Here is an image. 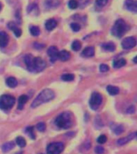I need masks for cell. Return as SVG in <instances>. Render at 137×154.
I'll return each instance as SVG.
<instances>
[{
	"label": "cell",
	"mask_w": 137,
	"mask_h": 154,
	"mask_svg": "<svg viewBox=\"0 0 137 154\" xmlns=\"http://www.w3.org/2000/svg\"><path fill=\"white\" fill-rule=\"evenodd\" d=\"M134 62H135V63H136V57H135V58H134Z\"/></svg>",
	"instance_id": "f35d334b"
},
{
	"label": "cell",
	"mask_w": 137,
	"mask_h": 154,
	"mask_svg": "<svg viewBox=\"0 0 137 154\" xmlns=\"http://www.w3.org/2000/svg\"><path fill=\"white\" fill-rule=\"evenodd\" d=\"M62 79L64 81H72L74 79V75L72 74H65L62 75Z\"/></svg>",
	"instance_id": "f546056e"
},
{
	"label": "cell",
	"mask_w": 137,
	"mask_h": 154,
	"mask_svg": "<svg viewBox=\"0 0 137 154\" xmlns=\"http://www.w3.org/2000/svg\"><path fill=\"white\" fill-rule=\"evenodd\" d=\"M28 71L31 72H40L46 67L45 61L40 57H34L31 54L26 55L24 58Z\"/></svg>",
	"instance_id": "6da1fadb"
},
{
	"label": "cell",
	"mask_w": 137,
	"mask_h": 154,
	"mask_svg": "<svg viewBox=\"0 0 137 154\" xmlns=\"http://www.w3.org/2000/svg\"><path fill=\"white\" fill-rule=\"evenodd\" d=\"M108 2V0H96V5L98 7H103Z\"/></svg>",
	"instance_id": "4dcf8cb0"
},
{
	"label": "cell",
	"mask_w": 137,
	"mask_h": 154,
	"mask_svg": "<svg viewBox=\"0 0 137 154\" xmlns=\"http://www.w3.org/2000/svg\"><path fill=\"white\" fill-rule=\"evenodd\" d=\"M14 145H15V144H14V142L13 141H10V142H7V143H5L2 146V150L3 152H9L10 150H11V149H13L14 148Z\"/></svg>",
	"instance_id": "44dd1931"
},
{
	"label": "cell",
	"mask_w": 137,
	"mask_h": 154,
	"mask_svg": "<svg viewBox=\"0 0 137 154\" xmlns=\"http://www.w3.org/2000/svg\"><path fill=\"white\" fill-rule=\"evenodd\" d=\"M64 149V144L62 142L51 143L47 148V154H60Z\"/></svg>",
	"instance_id": "8992f818"
},
{
	"label": "cell",
	"mask_w": 137,
	"mask_h": 154,
	"mask_svg": "<svg viewBox=\"0 0 137 154\" xmlns=\"http://www.w3.org/2000/svg\"><path fill=\"white\" fill-rule=\"evenodd\" d=\"M30 32L33 36H38L40 34V29L36 26H31L30 27Z\"/></svg>",
	"instance_id": "cb8c5ba5"
},
{
	"label": "cell",
	"mask_w": 137,
	"mask_h": 154,
	"mask_svg": "<svg viewBox=\"0 0 137 154\" xmlns=\"http://www.w3.org/2000/svg\"><path fill=\"white\" fill-rule=\"evenodd\" d=\"M36 128L39 131V132H44L46 130V125L44 122H39L38 125H36Z\"/></svg>",
	"instance_id": "1f68e13d"
},
{
	"label": "cell",
	"mask_w": 137,
	"mask_h": 154,
	"mask_svg": "<svg viewBox=\"0 0 137 154\" xmlns=\"http://www.w3.org/2000/svg\"><path fill=\"white\" fill-rule=\"evenodd\" d=\"M94 55H95V48L93 47H87L82 52V55L84 57H92Z\"/></svg>",
	"instance_id": "9a60e30c"
},
{
	"label": "cell",
	"mask_w": 137,
	"mask_h": 154,
	"mask_svg": "<svg viewBox=\"0 0 137 154\" xmlns=\"http://www.w3.org/2000/svg\"><path fill=\"white\" fill-rule=\"evenodd\" d=\"M8 42H9L8 35L4 31H0V48L7 47Z\"/></svg>",
	"instance_id": "8fae6325"
},
{
	"label": "cell",
	"mask_w": 137,
	"mask_h": 154,
	"mask_svg": "<svg viewBox=\"0 0 137 154\" xmlns=\"http://www.w3.org/2000/svg\"><path fill=\"white\" fill-rule=\"evenodd\" d=\"M136 45V39L135 37H127L122 41V48L123 49H131Z\"/></svg>",
	"instance_id": "ba28073f"
},
{
	"label": "cell",
	"mask_w": 137,
	"mask_h": 154,
	"mask_svg": "<svg viewBox=\"0 0 137 154\" xmlns=\"http://www.w3.org/2000/svg\"><path fill=\"white\" fill-rule=\"evenodd\" d=\"M99 70H100V72H108V70H109V67H108L107 64L102 63V64L99 66Z\"/></svg>",
	"instance_id": "e575fe53"
},
{
	"label": "cell",
	"mask_w": 137,
	"mask_h": 154,
	"mask_svg": "<svg viewBox=\"0 0 137 154\" xmlns=\"http://www.w3.org/2000/svg\"><path fill=\"white\" fill-rule=\"evenodd\" d=\"M72 50L75 51H78L80 50V48H81V43L78 40L74 41L72 44Z\"/></svg>",
	"instance_id": "d4e9b609"
},
{
	"label": "cell",
	"mask_w": 137,
	"mask_h": 154,
	"mask_svg": "<svg viewBox=\"0 0 137 154\" xmlns=\"http://www.w3.org/2000/svg\"><path fill=\"white\" fill-rule=\"evenodd\" d=\"M54 97H55L54 91H51L50 89H45L43 91H41L40 93L38 94V96L31 103V108H37L42 103L53 100Z\"/></svg>",
	"instance_id": "7a4b0ae2"
},
{
	"label": "cell",
	"mask_w": 137,
	"mask_h": 154,
	"mask_svg": "<svg viewBox=\"0 0 137 154\" xmlns=\"http://www.w3.org/2000/svg\"><path fill=\"white\" fill-rule=\"evenodd\" d=\"M135 107L134 106H131V107H129L128 108V109H127V112L128 113H134L135 112Z\"/></svg>",
	"instance_id": "8d00e7d4"
},
{
	"label": "cell",
	"mask_w": 137,
	"mask_h": 154,
	"mask_svg": "<svg viewBox=\"0 0 137 154\" xmlns=\"http://www.w3.org/2000/svg\"><path fill=\"white\" fill-rule=\"evenodd\" d=\"M6 84L8 87L10 88H15L18 84V82H17L16 79L14 78V77H9L6 79Z\"/></svg>",
	"instance_id": "7402d4cb"
},
{
	"label": "cell",
	"mask_w": 137,
	"mask_h": 154,
	"mask_svg": "<svg viewBox=\"0 0 137 154\" xmlns=\"http://www.w3.org/2000/svg\"><path fill=\"white\" fill-rule=\"evenodd\" d=\"M130 29V26L123 19L116 20L111 29V33L116 37H121Z\"/></svg>",
	"instance_id": "277c9868"
},
{
	"label": "cell",
	"mask_w": 137,
	"mask_h": 154,
	"mask_svg": "<svg viewBox=\"0 0 137 154\" xmlns=\"http://www.w3.org/2000/svg\"><path fill=\"white\" fill-rule=\"evenodd\" d=\"M71 28L73 31L77 32L80 30V26H79V24L76 23H73L71 24Z\"/></svg>",
	"instance_id": "836d02e7"
},
{
	"label": "cell",
	"mask_w": 137,
	"mask_h": 154,
	"mask_svg": "<svg viewBox=\"0 0 137 154\" xmlns=\"http://www.w3.org/2000/svg\"><path fill=\"white\" fill-rule=\"evenodd\" d=\"M56 26H57V22L53 19H48L47 21L45 23V27L47 31H52L53 29L56 27Z\"/></svg>",
	"instance_id": "5bb4252c"
},
{
	"label": "cell",
	"mask_w": 137,
	"mask_h": 154,
	"mask_svg": "<svg viewBox=\"0 0 137 154\" xmlns=\"http://www.w3.org/2000/svg\"><path fill=\"white\" fill-rule=\"evenodd\" d=\"M60 0H46L45 6L47 8H54L59 6Z\"/></svg>",
	"instance_id": "e0dca14e"
},
{
	"label": "cell",
	"mask_w": 137,
	"mask_h": 154,
	"mask_svg": "<svg viewBox=\"0 0 137 154\" xmlns=\"http://www.w3.org/2000/svg\"><path fill=\"white\" fill-rule=\"evenodd\" d=\"M102 100H103V97H102L100 94L98 93V92L92 93L90 101H89V104H90V107H91V109L97 110L99 107L100 106Z\"/></svg>",
	"instance_id": "52a82bcc"
},
{
	"label": "cell",
	"mask_w": 137,
	"mask_h": 154,
	"mask_svg": "<svg viewBox=\"0 0 137 154\" xmlns=\"http://www.w3.org/2000/svg\"><path fill=\"white\" fill-rule=\"evenodd\" d=\"M135 132H133V133H131L127 136V137H123V138H120V139L118 140L117 144L119 145H123V144H127V142H129L130 140H132L135 137Z\"/></svg>",
	"instance_id": "4fadbf2b"
},
{
	"label": "cell",
	"mask_w": 137,
	"mask_h": 154,
	"mask_svg": "<svg viewBox=\"0 0 137 154\" xmlns=\"http://www.w3.org/2000/svg\"><path fill=\"white\" fill-rule=\"evenodd\" d=\"M55 125H57L58 128H63V129L71 127L72 125V118L71 112H64L58 116L57 118L55 119Z\"/></svg>",
	"instance_id": "3957f363"
},
{
	"label": "cell",
	"mask_w": 137,
	"mask_h": 154,
	"mask_svg": "<svg viewBox=\"0 0 137 154\" xmlns=\"http://www.w3.org/2000/svg\"><path fill=\"white\" fill-rule=\"evenodd\" d=\"M125 6L129 11H132L133 13L137 12V3L134 0H127L125 2Z\"/></svg>",
	"instance_id": "30bf717a"
},
{
	"label": "cell",
	"mask_w": 137,
	"mask_h": 154,
	"mask_svg": "<svg viewBox=\"0 0 137 154\" xmlns=\"http://www.w3.org/2000/svg\"><path fill=\"white\" fill-rule=\"evenodd\" d=\"M107 140H108V138H107V137H106L105 135H101V136H99V137L97 138V142H98L99 144H102L106 143Z\"/></svg>",
	"instance_id": "d6a6232c"
},
{
	"label": "cell",
	"mask_w": 137,
	"mask_h": 154,
	"mask_svg": "<svg viewBox=\"0 0 137 154\" xmlns=\"http://www.w3.org/2000/svg\"><path fill=\"white\" fill-rule=\"evenodd\" d=\"M96 154H103L104 152V149L102 146H97L95 149Z\"/></svg>",
	"instance_id": "d590c367"
},
{
	"label": "cell",
	"mask_w": 137,
	"mask_h": 154,
	"mask_svg": "<svg viewBox=\"0 0 137 154\" xmlns=\"http://www.w3.org/2000/svg\"><path fill=\"white\" fill-rule=\"evenodd\" d=\"M68 7L71 9H76L77 7H79V2H77L76 0H70L68 2Z\"/></svg>",
	"instance_id": "f1b7e54d"
},
{
	"label": "cell",
	"mask_w": 137,
	"mask_h": 154,
	"mask_svg": "<svg viewBox=\"0 0 137 154\" xmlns=\"http://www.w3.org/2000/svg\"><path fill=\"white\" fill-rule=\"evenodd\" d=\"M71 57V54L69 53V51H67L66 50H62L61 51H59V56H58V59H59L60 60L62 61H67Z\"/></svg>",
	"instance_id": "2e32d148"
},
{
	"label": "cell",
	"mask_w": 137,
	"mask_h": 154,
	"mask_svg": "<svg viewBox=\"0 0 137 154\" xmlns=\"http://www.w3.org/2000/svg\"><path fill=\"white\" fill-rule=\"evenodd\" d=\"M107 91L111 96H115V95H117L120 92V89L117 87L112 86V85H108L107 87Z\"/></svg>",
	"instance_id": "ffe728a7"
},
{
	"label": "cell",
	"mask_w": 137,
	"mask_h": 154,
	"mask_svg": "<svg viewBox=\"0 0 137 154\" xmlns=\"http://www.w3.org/2000/svg\"><path fill=\"white\" fill-rule=\"evenodd\" d=\"M7 26H8V28H10L11 31H13V32H14V34L15 35L16 37H20V35H22V31L21 29L16 26V24L13 23V22H10L7 24Z\"/></svg>",
	"instance_id": "7c38bea8"
},
{
	"label": "cell",
	"mask_w": 137,
	"mask_h": 154,
	"mask_svg": "<svg viewBox=\"0 0 137 154\" xmlns=\"http://www.w3.org/2000/svg\"><path fill=\"white\" fill-rule=\"evenodd\" d=\"M112 129L115 134L119 135V134H121V133L123 132L124 128H123V125H115V127L113 128Z\"/></svg>",
	"instance_id": "4316f807"
},
{
	"label": "cell",
	"mask_w": 137,
	"mask_h": 154,
	"mask_svg": "<svg viewBox=\"0 0 137 154\" xmlns=\"http://www.w3.org/2000/svg\"><path fill=\"white\" fill-rule=\"evenodd\" d=\"M28 100V96L26 95H22L19 99V105H18V108L19 110H21L23 108V106L25 105V103H26V101Z\"/></svg>",
	"instance_id": "d6986e66"
},
{
	"label": "cell",
	"mask_w": 137,
	"mask_h": 154,
	"mask_svg": "<svg viewBox=\"0 0 137 154\" xmlns=\"http://www.w3.org/2000/svg\"><path fill=\"white\" fill-rule=\"evenodd\" d=\"M1 9H2V3L0 2V11H1Z\"/></svg>",
	"instance_id": "74e56055"
},
{
	"label": "cell",
	"mask_w": 137,
	"mask_h": 154,
	"mask_svg": "<svg viewBox=\"0 0 137 154\" xmlns=\"http://www.w3.org/2000/svg\"><path fill=\"white\" fill-rule=\"evenodd\" d=\"M47 55H49L51 62H55L58 60V56H59V50H58V48L55 47V46L50 47L47 50Z\"/></svg>",
	"instance_id": "9c48e42d"
},
{
	"label": "cell",
	"mask_w": 137,
	"mask_h": 154,
	"mask_svg": "<svg viewBox=\"0 0 137 154\" xmlns=\"http://www.w3.org/2000/svg\"><path fill=\"white\" fill-rule=\"evenodd\" d=\"M26 132L31 137V139H35V132H34V127H27L26 128Z\"/></svg>",
	"instance_id": "83f0119b"
},
{
	"label": "cell",
	"mask_w": 137,
	"mask_h": 154,
	"mask_svg": "<svg viewBox=\"0 0 137 154\" xmlns=\"http://www.w3.org/2000/svg\"><path fill=\"white\" fill-rule=\"evenodd\" d=\"M102 48L108 51H114L115 50V45L113 43H107L102 45Z\"/></svg>",
	"instance_id": "603a6c76"
},
{
	"label": "cell",
	"mask_w": 137,
	"mask_h": 154,
	"mask_svg": "<svg viewBox=\"0 0 137 154\" xmlns=\"http://www.w3.org/2000/svg\"><path fill=\"white\" fill-rule=\"evenodd\" d=\"M15 99L10 95H3L0 96V108L2 110H8L14 106Z\"/></svg>",
	"instance_id": "5b68a950"
},
{
	"label": "cell",
	"mask_w": 137,
	"mask_h": 154,
	"mask_svg": "<svg viewBox=\"0 0 137 154\" xmlns=\"http://www.w3.org/2000/svg\"><path fill=\"white\" fill-rule=\"evenodd\" d=\"M16 144L21 148L26 146V140L24 139L23 137H18L16 138Z\"/></svg>",
	"instance_id": "484cf974"
},
{
	"label": "cell",
	"mask_w": 137,
	"mask_h": 154,
	"mask_svg": "<svg viewBox=\"0 0 137 154\" xmlns=\"http://www.w3.org/2000/svg\"><path fill=\"white\" fill-rule=\"evenodd\" d=\"M126 64V60L124 59H117L113 61V67L115 68H120Z\"/></svg>",
	"instance_id": "ac0fdd59"
}]
</instances>
